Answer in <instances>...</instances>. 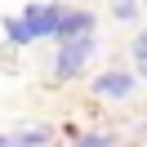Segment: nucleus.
<instances>
[{
  "mask_svg": "<svg viewBox=\"0 0 147 147\" xmlns=\"http://www.w3.org/2000/svg\"><path fill=\"white\" fill-rule=\"evenodd\" d=\"M40 143H49V129H22L9 138V147H40Z\"/></svg>",
  "mask_w": 147,
  "mask_h": 147,
  "instance_id": "6",
  "label": "nucleus"
},
{
  "mask_svg": "<svg viewBox=\"0 0 147 147\" xmlns=\"http://www.w3.org/2000/svg\"><path fill=\"white\" fill-rule=\"evenodd\" d=\"M111 143H116L111 134H80V143H76V147H111Z\"/></svg>",
  "mask_w": 147,
  "mask_h": 147,
  "instance_id": "9",
  "label": "nucleus"
},
{
  "mask_svg": "<svg viewBox=\"0 0 147 147\" xmlns=\"http://www.w3.org/2000/svg\"><path fill=\"white\" fill-rule=\"evenodd\" d=\"M94 31V13L89 9H63V22H58V40H80V36H89Z\"/></svg>",
  "mask_w": 147,
  "mask_h": 147,
  "instance_id": "3",
  "label": "nucleus"
},
{
  "mask_svg": "<svg viewBox=\"0 0 147 147\" xmlns=\"http://www.w3.org/2000/svg\"><path fill=\"white\" fill-rule=\"evenodd\" d=\"M134 63H138V76H147V27L138 31V40H134Z\"/></svg>",
  "mask_w": 147,
  "mask_h": 147,
  "instance_id": "8",
  "label": "nucleus"
},
{
  "mask_svg": "<svg viewBox=\"0 0 147 147\" xmlns=\"http://www.w3.org/2000/svg\"><path fill=\"white\" fill-rule=\"evenodd\" d=\"M94 94H98V98H129V94H134V76L129 71H102L98 80H94Z\"/></svg>",
  "mask_w": 147,
  "mask_h": 147,
  "instance_id": "4",
  "label": "nucleus"
},
{
  "mask_svg": "<svg viewBox=\"0 0 147 147\" xmlns=\"http://www.w3.org/2000/svg\"><path fill=\"white\" fill-rule=\"evenodd\" d=\"M5 36H9L13 45H31V36H27V27H22L18 13H5Z\"/></svg>",
  "mask_w": 147,
  "mask_h": 147,
  "instance_id": "5",
  "label": "nucleus"
},
{
  "mask_svg": "<svg viewBox=\"0 0 147 147\" xmlns=\"http://www.w3.org/2000/svg\"><path fill=\"white\" fill-rule=\"evenodd\" d=\"M18 18H22V27H27V36H31V40H40V36H58L63 9H58V5H27Z\"/></svg>",
  "mask_w": 147,
  "mask_h": 147,
  "instance_id": "2",
  "label": "nucleus"
},
{
  "mask_svg": "<svg viewBox=\"0 0 147 147\" xmlns=\"http://www.w3.org/2000/svg\"><path fill=\"white\" fill-rule=\"evenodd\" d=\"M111 13H116V22H134L138 18V0H116Z\"/></svg>",
  "mask_w": 147,
  "mask_h": 147,
  "instance_id": "7",
  "label": "nucleus"
},
{
  "mask_svg": "<svg viewBox=\"0 0 147 147\" xmlns=\"http://www.w3.org/2000/svg\"><path fill=\"white\" fill-rule=\"evenodd\" d=\"M98 54V45H94V36H80V40H67L63 49H58L54 58V76L58 80H76V76L89 67V58Z\"/></svg>",
  "mask_w": 147,
  "mask_h": 147,
  "instance_id": "1",
  "label": "nucleus"
},
{
  "mask_svg": "<svg viewBox=\"0 0 147 147\" xmlns=\"http://www.w3.org/2000/svg\"><path fill=\"white\" fill-rule=\"evenodd\" d=\"M0 147H9V138H5V134H0Z\"/></svg>",
  "mask_w": 147,
  "mask_h": 147,
  "instance_id": "10",
  "label": "nucleus"
}]
</instances>
